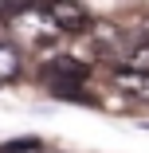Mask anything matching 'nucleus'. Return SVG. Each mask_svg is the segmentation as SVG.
Returning <instances> with one entry per match:
<instances>
[{"mask_svg": "<svg viewBox=\"0 0 149 153\" xmlns=\"http://www.w3.org/2000/svg\"><path fill=\"white\" fill-rule=\"evenodd\" d=\"M39 79H43V86L51 90V94H59V98H71V102H82V106H98V102L82 90V82L90 79V67L79 63V59H71V55L47 59V63L39 67Z\"/></svg>", "mask_w": 149, "mask_h": 153, "instance_id": "nucleus-1", "label": "nucleus"}, {"mask_svg": "<svg viewBox=\"0 0 149 153\" xmlns=\"http://www.w3.org/2000/svg\"><path fill=\"white\" fill-rule=\"evenodd\" d=\"M20 75H24V55H20V47L8 43V39H0V86L16 82Z\"/></svg>", "mask_w": 149, "mask_h": 153, "instance_id": "nucleus-4", "label": "nucleus"}, {"mask_svg": "<svg viewBox=\"0 0 149 153\" xmlns=\"http://www.w3.org/2000/svg\"><path fill=\"white\" fill-rule=\"evenodd\" d=\"M110 79H114V86L130 90V94H145V98H149V71H137V67H126V63H118Z\"/></svg>", "mask_w": 149, "mask_h": 153, "instance_id": "nucleus-3", "label": "nucleus"}, {"mask_svg": "<svg viewBox=\"0 0 149 153\" xmlns=\"http://www.w3.org/2000/svg\"><path fill=\"white\" fill-rule=\"evenodd\" d=\"M32 0H0V20H12L16 12H24Z\"/></svg>", "mask_w": 149, "mask_h": 153, "instance_id": "nucleus-6", "label": "nucleus"}, {"mask_svg": "<svg viewBox=\"0 0 149 153\" xmlns=\"http://www.w3.org/2000/svg\"><path fill=\"white\" fill-rule=\"evenodd\" d=\"M39 149V141L36 137H24V141H4L0 145V153H36Z\"/></svg>", "mask_w": 149, "mask_h": 153, "instance_id": "nucleus-5", "label": "nucleus"}, {"mask_svg": "<svg viewBox=\"0 0 149 153\" xmlns=\"http://www.w3.org/2000/svg\"><path fill=\"white\" fill-rule=\"evenodd\" d=\"M36 8H39V16L55 32H63V36H82L86 27L94 24L82 0H36Z\"/></svg>", "mask_w": 149, "mask_h": 153, "instance_id": "nucleus-2", "label": "nucleus"}]
</instances>
